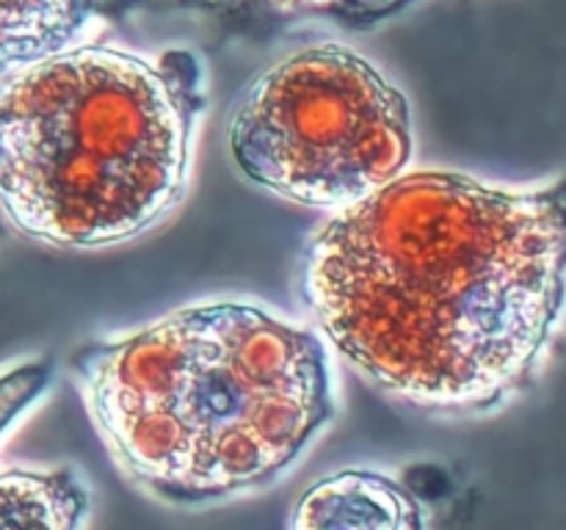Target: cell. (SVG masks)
Returning <instances> with one entry per match:
<instances>
[{"instance_id": "5", "label": "cell", "mask_w": 566, "mask_h": 530, "mask_svg": "<svg viewBox=\"0 0 566 530\" xmlns=\"http://www.w3.org/2000/svg\"><path fill=\"white\" fill-rule=\"evenodd\" d=\"M291 530H423V508L398 480L346 469L298 497Z\"/></svg>"}, {"instance_id": "3", "label": "cell", "mask_w": 566, "mask_h": 530, "mask_svg": "<svg viewBox=\"0 0 566 530\" xmlns=\"http://www.w3.org/2000/svg\"><path fill=\"white\" fill-rule=\"evenodd\" d=\"M205 66L83 44L0 81V213L33 241L97 248L158 226L188 191Z\"/></svg>"}, {"instance_id": "6", "label": "cell", "mask_w": 566, "mask_h": 530, "mask_svg": "<svg viewBox=\"0 0 566 530\" xmlns=\"http://www.w3.org/2000/svg\"><path fill=\"white\" fill-rule=\"evenodd\" d=\"M108 0H0V75L70 47Z\"/></svg>"}, {"instance_id": "8", "label": "cell", "mask_w": 566, "mask_h": 530, "mask_svg": "<svg viewBox=\"0 0 566 530\" xmlns=\"http://www.w3.org/2000/svg\"><path fill=\"white\" fill-rule=\"evenodd\" d=\"M180 6L249 22H280L321 17L343 28H374L415 0H175Z\"/></svg>"}, {"instance_id": "1", "label": "cell", "mask_w": 566, "mask_h": 530, "mask_svg": "<svg viewBox=\"0 0 566 530\" xmlns=\"http://www.w3.org/2000/svg\"><path fill=\"white\" fill-rule=\"evenodd\" d=\"M302 298L385 395L495 412L534 384L564 315L566 174L536 188L396 177L315 232Z\"/></svg>"}, {"instance_id": "7", "label": "cell", "mask_w": 566, "mask_h": 530, "mask_svg": "<svg viewBox=\"0 0 566 530\" xmlns=\"http://www.w3.org/2000/svg\"><path fill=\"white\" fill-rule=\"evenodd\" d=\"M88 491L75 473H0V530H77Z\"/></svg>"}, {"instance_id": "9", "label": "cell", "mask_w": 566, "mask_h": 530, "mask_svg": "<svg viewBox=\"0 0 566 530\" xmlns=\"http://www.w3.org/2000/svg\"><path fill=\"white\" fill-rule=\"evenodd\" d=\"M50 379H53V364L48 359L25 362L0 375V434L48 390Z\"/></svg>"}, {"instance_id": "2", "label": "cell", "mask_w": 566, "mask_h": 530, "mask_svg": "<svg viewBox=\"0 0 566 530\" xmlns=\"http://www.w3.org/2000/svg\"><path fill=\"white\" fill-rule=\"evenodd\" d=\"M72 375L116 462L171 506L274 484L335 412L324 337L243 301L86 342Z\"/></svg>"}, {"instance_id": "4", "label": "cell", "mask_w": 566, "mask_h": 530, "mask_svg": "<svg viewBox=\"0 0 566 530\" xmlns=\"http://www.w3.org/2000/svg\"><path fill=\"white\" fill-rule=\"evenodd\" d=\"M227 141L249 182L324 210L368 199L415 152L401 88L340 44L298 50L254 77Z\"/></svg>"}]
</instances>
